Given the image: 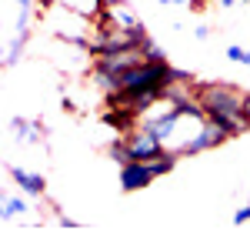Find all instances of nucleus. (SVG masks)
<instances>
[{"label": "nucleus", "mask_w": 250, "mask_h": 234, "mask_svg": "<svg viewBox=\"0 0 250 234\" xmlns=\"http://www.w3.org/2000/svg\"><path fill=\"white\" fill-rule=\"evenodd\" d=\"M10 131L20 144H40L47 137V127L40 120H27V117H10Z\"/></svg>", "instance_id": "6"}, {"label": "nucleus", "mask_w": 250, "mask_h": 234, "mask_svg": "<svg viewBox=\"0 0 250 234\" xmlns=\"http://www.w3.org/2000/svg\"><path fill=\"white\" fill-rule=\"evenodd\" d=\"M117 167H120L117 177H120V191L124 194H137V191L154 184V171H150L147 161H127V164H117Z\"/></svg>", "instance_id": "4"}, {"label": "nucleus", "mask_w": 250, "mask_h": 234, "mask_svg": "<svg viewBox=\"0 0 250 234\" xmlns=\"http://www.w3.org/2000/svg\"><path fill=\"white\" fill-rule=\"evenodd\" d=\"M240 3H247V7H250V0H240Z\"/></svg>", "instance_id": "17"}, {"label": "nucleus", "mask_w": 250, "mask_h": 234, "mask_svg": "<svg viewBox=\"0 0 250 234\" xmlns=\"http://www.w3.org/2000/svg\"><path fill=\"white\" fill-rule=\"evenodd\" d=\"M197 100H200L204 114L217 120L220 127H227L230 137H240L250 131L247 117H244V91L237 84H224V80L197 84Z\"/></svg>", "instance_id": "1"}, {"label": "nucleus", "mask_w": 250, "mask_h": 234, "mask_svg": "<svg viewBox=\"0 0 250 234\" xmlns=\"http://www.w3.org/2000/svg\"><path fill=\"white\" fill-rule=\"evenodd\" d=\"M227 140H230L227 127H220L217 120L204 117V120L197 124V131L177 147V154L180 157H193V154H204V151H213V147H220V144H227Z\"/></svg>", "instance_id": "3"}, {"label": "nucleus", "mask_w": 250, "mask_h": 234, "mask_svg": "<svg viewBox=\"0 0 250 234\" xmlns=\"http://www.w3.org/2000/svg\"><path fill=\"white\" fill-rule=\"evenodd\" d=\"M30 211V204L23 201V197H3V208H0V217L3 221H10V217H20Z\"/></svg>", "instance_id": "9"}, {"label": "nucleus", "mask_w": 250, "mask_h": 234, "mask_svg": "<svg viewBox=\"0 0 250 234\" xmlns=\"http://www.w3.org/2000/svg\"><path fill=\"white\" fill-rule=\"evenodd\" d=\"M157 3H164V7H167V3H193V0H157Z\"/></svg>", "instance_id": "16"}, {"label": "nucleus", "mask_w": 250, "mask_h": 234, "mask_svg": "<svg viewBox=\"0 0 250 234\" xmlns=\"http://www.w3.org/2000/svg\"><path fill=\"white\" fill-rule=\"evenodd\" d=\"M167 151V144L154 137L150 131H144V127H137L130 134H120L110 144V157H114L117 164H127V161H154Z\"/></svg>", "instance_id": "2"}, {"label": "nucleus", "mask_w": 250, "mask_h": 234, "mask_svg": "<svg viewBox=\"0 0 250 234\" xmlns=\"http://www.w3.org/2000/svg\"><path fill=\"white\" fill-rule=\"evenodd\" d=\"M233 3H240V0H220V7H224V10H230Z\"/></svg>", "instance_id": "15"}, {"label": "nucleus", "mask_w": 250, "mask_h": 234, "mask_svg": "<svg viewBox=\"0 0 250 234\" xmlns=\"http://www.w3.org/2000/svg\"><path fill=\"white\" fill-rule=\"evenodd\" d=\"M27 40H30V30H17L14 40L7 44V50H3V70H10V67H17L20 64V54H23V47H27Z\"/></svg>", "instance_id": "7"}, {"label": "nucleus", "mask_w": 250, "mask_h": 234, "mask_svg": "<svg viewBox=\"0 0 250 234\" xmlns=\"http://www.w3.org/2000/svg\"><path fill=\"white\" fill-rule=\"evenodd\" d=\"M224 57L233 60V64H244V67H250V50H247V47H240V44H230V47L224 50Z\"/></svg>", "instance_id": "10"}, {"label": "nucleus", "mask_w": 250, "mask_h": 234, "mask_svg": "<svg viewBox=\"0 0 250 234\" xmlns=\"http://www.w3.org/2000/svg\"><path fill=\"white\" fill-rule=\"evenodd\" d=\"M230 224H233V228H244V224H250V204H244V208H237V211H233Z\"/></svg>", "instance_id": "11"}, {"label": "nucleus", "mask_w": 250, "mask_h": 234, "mask_svg": "<svg viewBox=\"0 0 250 234\" xmlns=\"http://www.w3.org/2000/svg\"><path fill=\"white\" fill-rule=\"evenodd\" d=\"M193 37H197V40H207V37H210V27H204V23H200V27H193Z\"/></svg>", "instance_id": "13"}, {"label": "nucleus", "mask_w": 250, "mask_h": 234, "mask_svg": "<svg viewBox=\"0 0 250 234\" xmlns=\"http://www.w3.org/2000/svg\"><path fill=\"white\" fill-rule=\"evenodd\" d=\"M177 161H180V154L167 147V151H164L160 157H154V161H147V164H150V171H154V177H164V174H170L173 167H177Z\"/></svg>", "instance_id": "8"}, {"label": "nucleus", "mask_w": 250, "mask_h": 234, "mask_svg": "<svg viewBox=\"0 0 250 234\" xmlns=\"http://www.w3.org/2000/svg\"><path fill=\"white\" fill-rule=\"evenodd\" d=\"M244 117H247V124H250V91H244Z\"/></svg>", "instance_id": "14"}, {"label": "nucleus", "mask_w": 250, "mask_h": 234, "mask_svg": "<svg viewBox=\"0 0 250 234\" xmlns=\"http://www.w3.org/2000/svg\"><path fill=\"white\" fill-rule=\"evenodd\" d=\"M7 171H10V181L17 184L23 194L40 197L47 191V181H43V174H37V171H27V167H7Z\"/></svg>", "instance_id": "5"}, {"label": "nucleus", "mask_w": 250, "mask_h": 234, "mask_svg": "<svg viewBox=\"0 0 250 234\" xmlns=\"http://www.w3.org/2000/svg\"><path fill=\"white\" fill-rule=\"evenodd\" d=\"M57 228H60V231H83V224H80V221H74V217H67V214L57 217Z\"/></svg>", "instance_id": "12"}]
</instances>
